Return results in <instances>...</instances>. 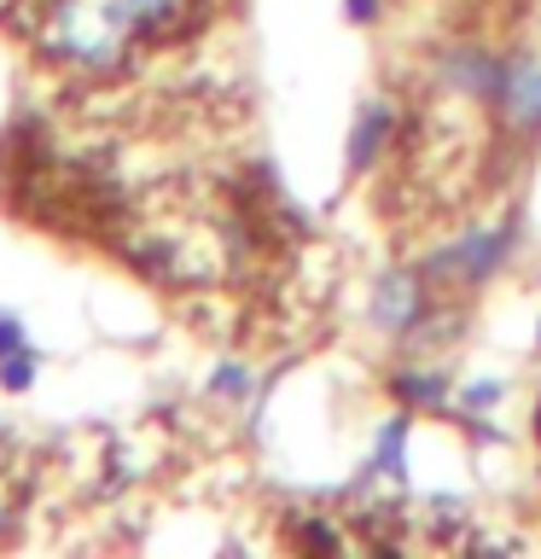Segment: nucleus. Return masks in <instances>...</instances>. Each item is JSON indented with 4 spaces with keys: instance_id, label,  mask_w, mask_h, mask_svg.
<instances>
[{
    "instance_id": "1",
    "label": "nucleus",
    "mask_w": 541,
    "mask_h": 559,
    "mask_svg": "<svg viewBox=\"0 0 541 559\" xmlns=\"http://www.w3.org/2000/svg\"><path fill=\"white\" fill-rule=\"evenodd\" d=\"M518 239H524L518 210H501L495 222H478V227H466V234H454L448 245L425 251V257H419V274L431 280V292H460V297L483 292L489 280L513 262Z\"/></svg>"
},
{
    "instance_id": "2",
    "label": "nucleus",
    "mask_w": 541,
    "mask_h": 559,
    "mask_svg": "<svg viewBox=\"0 0 541 559\" xmlns=\"http://www.w3.org/2000/svg\"><path fill=\"white\" fill-rule=\"evenodd\" d=\"M431 314H436L431 280L419 274V262L413 269H384L373 280V292H366V321H373V332H384V338H419Z\"/></svg>"
},
{
    "instance_id": "3",
    "label": "nucleus",
    "mask_w": 541,
    "mask_h": 559,
    "mask_svg": "<svg viewBox=\"0 0 541 559\" xmlns=\"http://www.w3.org/2000/svg\"><path fill=\"white\" fill-rule=\"evenodd\" d=\"M94 7L105 12V24H111L122 47L175 41V35H187L204 17V0H94Z\"/></svg>"
},
{
    "instance_id": "4",
    "label": "nucleus",
    "mask_w": 541,
    "mask_h": 559,
    "mask_svg": "<svg viewBox=\"0 0 541 559\" xmlns=\"http://www.w3.org/2000/svg\"><path fill=\"white\" fill-rule=\"evenodd\" d=\"M501 70H506V52L489 47V41H443L431 52V76L443 94H460V99H495L501 87Z\"/></svg>"
},
{
    "instance_id": "5",
    "label": "nucleus",
    "mask_w": 541,
    "mask_h": 559,
    "mask_svg": "<svg viewBox=\"0 0 541 559\" xmlns=\"http://www.w3.org/2000/svg\"><path fill=\"white\" fill-rule=\"evenodd\" d=\"M489 111L501 117L506 134L541 140V59L536 52H506V70H501V87L489 99Z\"/></svg>"
},
{
    "instance_id": "6",
    "label": "nucleus",
    "mask_w": 541,
    "mask_h": 559,
    "mask_svg": "<svg viewBox=\"0 0 541 559\" xmlns=\"http://www.w3.org/2000/svg\"><path fill=\"white\" fill-rule=\"evenodd\" d=\"M396 134H401L396 105L384 99V94H361V99H356V117H349V140H344V169H349V175H366Z\"/></svg>"
},
{
    "instance_id": "7",
    "label": "nucleus",
    "mask_w": 541,
    "mask_h": 559,
    "mask_svg": "<svg viewBox=\"0 0 541 559\" xmlns=\"http://www.w3.org/2000/svg\"><path fill=\"white\" fill-rule=\"evenodd\" d=\"M408 443H413V408H396L378 419V437H373V454H366V478H384V484H408ZM356 484V489H361Z\"/></svg>"
},
{
    "instance_id": "8",
    "label": "nucleus",
    "mask_w": 541,
    "mask_h": 559,
    "mask_svg": "<svg viewBox=\"0 0 541 559\" xmlns=\"http://www.w3.org/2000/svg\"><path fill=\"white\" fill-rule=\"evenodd\" d=\"M390 396L401 402V408H448L454 402V379L436 373V367H396L390 373Z\"/></svg>"
},
{
    "instance_id": "9",
    "label": "nucleus",
    "mask_w": 541,
    "mask_h": 559,
    "mask_svg": "<svg viewBox=\"0 0 541 559\" xmlns=\"http://www.w3.org/2000/svg\"><path fill=\"white\" fill-rule=\"evenodd\" d=\"M35 373H41V356L24 344V349H12L7 361H0V391H12V396H24L29 384H35Z\"/></svg>"
},
{
    "instance_id": "10",
    "label": "nucleus",
    "mask_w": 541,
    "mask_h": 559,
    "mask_svg": "<svg viewBox=\"0 0 541 559\" xmlns=\"http://www.w3.org/2000/svg\"><path fill=\"white\" fill-rule=\"evenodd\" d=\"M209 396L244 402V396H251V367H244V361H216V373H209Z\"/></svg>"
},
{
    "instance_id": "11",
    "label": "nucleus",
    "mask_w": 541,
    "mask_h": 559,
    "mask_svg": "<svg viewBox=\"0 0 541 559\" xmlns=\"http://www.w3.org/2000/svg\"><path fill=\"white\" fill-rule=\"evenodd\" d=\"M506 396V379H471L454 391V402H460V414H483V408H501Z\"/></svg>"
},
{
    "instance_id": "12",
    "label": "nucleus",
    "mask_w": 541,
    "mask_h": 559,
    "mask_svg": "<svg viewBox=\"0 0 541 559\" xmlns=\"http://www.w3.org/2000/svg\"><path fill=\"white\" fill-rule=\"evenodd\" d=\"M297 542H303V548H344V536L332 531V524H321V519L297 524Z\"/></svg>"
},
{
    "instance_id": "13",
    "label": "nucleus",
    "mask_w": 541,
    "mask_h": 559,
    "mask_svg": "<svg viewBox=\"0 0 541 559\" xmlns=\"http://www.w3.org/2000/svg\"><path fill=\"white\" fill-rule=\"evenodd\" d=\"M29 344V332H24V321H17L12 309H0V361L12 356V349H24Z\"/></svg>"
},
{
    "instance_id": "14",
    "label": "nucleus",
    "mask_w": 541,
    "mask_h": 559,
    "mask_svg": "<svg viewBox=\"0 0 541 559\" xmlns=\"http://www.w3.org/2000/svg\"><path fill=\"white\" fill-rule=\"evenodd\" d=\"M378 12H384V0H344V17H349V24H378Z\"/></svg>"
},
{
    "instance_id": "15",
    "label": "nucleus",
    "mask_w": 541,
    "mask_h": 559,
    "mask_svg": "<svg viewBox=\"0 0 541 559\" xmlns=\"http://www.w3.org/2000/svg\"><path fill=\"white\" fill-rule=\"evenodd\" d=\"M536 443H541V396H536Z\"/></svg>"
},
{
    "instance_id": "16",
    "label": "nucleus",
    "mask_w": 541,
    "mask_h": 559,
    "mask_svg": "<svg viewBox=\"0 0 541 559\" xmlns=\"http://www.w3.org/2000/svg\"><path fill=\"white\" fill-rule=\"evenodd\" d=\"M536 349H541V321H536Z\"/></svg>"
}]
</instances>
